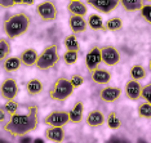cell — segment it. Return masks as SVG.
Here are the masks:
<instances>
[{"label":"cell","mask_w":151,"mask_h":143,"mask_svg":"<svg viewBox=\"0 0 151 143\" xmlns=\"http://www.w3.org/2000/svg\"><path fill=\"white\" fill-rule=\"evenodd\" d=\"M30 22H31L30 16L25 12H19L16 14H12L5 19L3 23V30L9 39H16V37L25 35L27 32L30 27Z\"/></svg>","instance_id":"7a4b0ae2"},{"label":"cell","mask_w":151,"mask_h":143,"mask_svg":"<svg viewBox=\"0 0 151 143\" xmlns=\"http://www.w3.org/2000/svg\"><path fill=\"white\" fill-rule=\"evenodd\" d=\"M147 1H151V0H147Z\"/></svg>","instance_id":"ab89813d"},{"label":"cell","mask_w":151,"mask_h":143,"mask_svg":"<svg viewBox=\"0 0 151 143\" xmlns=\"http://www.w3.org/2000/svg\"><path fill=\"white\" fill-rule=\"evenodd\" d=\"M74 89L75 87L73 85L70 79L58 77L54 81L52 89L49 90V98L56 102H65L67 98L71 97V94L74 93Z\"/></svg>","instance_id":"3957f363"},{"label":"cell","mask_w":151,"mask_h":143,"mask_svg":"<svg viewBox=\"0 0 151 143\" xmlns=\"http://www.w3.org/2000/svg\"><path fill=\"white\" fill-rule=\"evenodd\" d=\"M39 124V108L37 106H29L26 114H13L4 125V132L13 137H22L35 130Z\"/></svg>","instance_id":"6da1fadb"},{"label":"cell","mask_w":151,"mask_h":143,"mask_svg":"<svg viewBox=\"0 0 151 143\" xmlns=\"http://www.w3.org/2000/svg\"><path fill=\"white\" fill-rule=\"evenodd\" d=\"M149 70L151 71V58H150V63H149Z\"/></svg>","instance_id":"f35d334b"},{"label":"cell","mask_w":151,"mask_h":143,"mask_svg":"<svg viewBox=\"0 0 151 143\" xmlns=\"http://www.w3.org/2000/svg\"><path fill=\"white\" fill-rule=\"evenodd\" d=\"M120 4L127 12H137L143 6V0H120Z\"/></svg>","instance_id":"603a6c76"},{"label":"cell","mask_w":151,"mask_h":143,"mask_svg":"<svg viewBox=\"0 0 151 143\" xmlns=\"http://www.w3.org/2000/svg\"><path fill=\"white\" fill-rule=\"evenodd\" d=\"M65 48H66L67 50H76V52H79L80 50V45H79V41L78 39L75 37V35H68L65 37Z\"/></svg>","instance_id":"4316f807"},{"label":"cell","mask_w":151,"mask_h":143,"mask_svg":"<svg viewBox=\"0 0 151 143\" xmlns=\"http://www.w3.org/2000/svg\"><path fill=\"white\" fill-rule=\"evenodd\" d=\"M70 114V121L74 124H79L83 120V114H84V104L83 102H76L75 106L68 111Z\"/></svg>","instance_id":"d6986e66"},{"label":"cell","mask_w":151,"mask_h":143,"mask_svg":"<svg viewBox=\"0 0 151 143\" xmlns=\"http://www.w3.org/2000/svg\"><path fill=\"white\" fill-rule=\"evenodd\" d=\"M19 58H21V62H22L23 66L32 67V66H36L37 58H39V54H37V52L35 49L29 48V49H25L21 54H19Z\"/></svg>","instance_id":"5bb4252c"},{"label":"cell","mask_w":151,"mask_h":143,"mask_svg":"<svg viewBox=\"0 0 151 143\" xmlns=\"http://www.w3.org/2000/svg\"><path fill=\"white\" fill-rule=\"evenodd\" d=\"M105 27H106V31H119L123 27V21L119 17H114V18H110L106 22Z\"/></svg>","instance_id":"484cf974"},{"label":"cell","mask_w":151,"mask_h":143,"mask_svg":"<svg viewBox=\"0 0 151 143\" xmlns=\"http://www.w3.org/2000/svg\"><path fill=\"white\" fill-rule=\"evenodd\" d=\"M3 108H4L6 111V114H9V115L17 114V111H18V102H16L14 99H8L4 103Z\"/></svg>","instance_id":"4dcf8cb0"},{"label":"cell","mask_w":151,"mask_h":143,"mask_svg":"<svg viewBox=\"0 0 151 143\" xmlns=\"http://www.w3.org/2000/svg\"><path fill=\"white\" fill-rule=\"evenodd\" d=\"M88 25L92 30H94V31H98V30H104V31H106V27H105L102 17L99 14H96V13L88 17Z\"/></svg>","instance_id":"44dd1931"},{"label":"cell","mask_w":151,"mask_h":143,"mask_svg":"<svg viewBox=\"0 0 151 143\" xmlns=\"http://www.w3.org/2000/svg\"><path fill=\"white\" fill-rule=\"evenodd\" d=\"M141 14L151 25V5H143L141 8Z\"/></svg>","instance_id":"d6a6232c"},{"label":"cell","mask_w":151,"mask_h":143,"mask_svg":"<svg viewBox=\"0 0 151 143\" xmlns=\"http://www.w3.org/2000/svg\"><path fill=\"white\" fill-rule=\"evenodd\" d=\"M146 70L143 66H141V64H134V66H132V69L129 71V75L132 79L134 80H143L146 77Z\"/></svg>","instance_id":"cb8c5ba5"},{"label":"cell","mask_w":151,"mask_h":143,"mask_svg":"<svg viewBox=\"0 0 151 143\" xmlns=\"http://www.w3.org/2000/svg\"><path fill=\"white\" fill-rule=\"evenodd\" d=\"M60 59V54H58V48L54 44L45 46L43 49V52L39 54V58L36 62V69L42 70V71H47L50 70L52 67H54Z\"/></svg>","instance_id":"277c9868"},{"label":"cell","mask_w":151,"mask_h":143,"mask_svg":"<svg viewBox=\"0 0 151 143\" xmlns=\"http://www.w3.org/2000/svg\"><path fill=\"white\" fill-rule=\"evenodd\" d=\"M122 95V89L115 87H105L104 89L99 90V98L101 101L106 102V103H112L116 102Z\"/></svg>","instance_id":"7c38bea8"},{"label":"cell","mask_w":151,"mask_h":143,"mask_svg":"<svg viewBox=\"0 0 151 143\" xmlns=\"http://www.w3.org/2000/svg\"><path fill=\"white\" fill-rule=\"evenodd\" d=\"M78 57H79V52H76V50H66L63 54V61L67 66H71V64L76 63Z\"/></svg>","instance_id":"f546056e"},{"label":"cell","mask_w":151,"mask_h":143,"mask_svg":"<svg viewBox=\"0 0 151 143\" xmlns=\"http://www.w3.org/2000/svg\"><path fill=\"white\" fill-rule=\"evenodd\" d=\"M138 116L142 119H151V103L143 102L138 106Z\"/></svg>","instance_id":"f1b7e54d"},{"label":"cell","mask_w":151,"mask_h":143,"mask_svg":"<svg viewBox=\"0 0 151 143\" xmlns=\"http://www.w3.org/2000/svg\"><path fill=\"white\" fill-rule=\"evenodd\" d=\"M91 79L92 81H94L96 84H109L111 80V72L105 69H96L91 72Z\"/></svg>","instance_id":"2e32d148"},{"label":"cell","mask_w":151,"mask_h":143,"mask_svg":"<svg viewBox=\"0 0 151 143\" xmlns=\"http://www.w3.org/2000/svg\"><path fill=\"white\" fill-rule=\"evenodd\" d=\"M105 121H106L105 115L102 114L101 111H98V110L91 111L87 115V119H85V122H87V125H88V127H91V128H98V127H101V125L105 124Z\"/></svg>","instance_id":"9a60e30c"},{"label":"cell","mask_w":151,"mask_h":143,"mask_svg":"<svg viewBox=\"0 0 151 143\" xmlns=\"http://www.w3.org/2000/svg\"><path fill=\"white\" fill-rule=\"evenodd\" d=\"M0 94L5 101L14 99L18 94V84L16 79H5L0 87Z\"/></svg>","instance_id":"9c48e42d"},{"label":"cell","mask_w":151,"mask_h":143,"mask_svg":"<svg viewBox=\"0 0 151 143\" xmlns=\"http://www.w3.org/2000/svg\"><path fill=\"white\" fill-rule=\"evenodd\" d=\"M0 5H1V8H12L16 4L13 0H0Z\"/></svg>","instance_id":"e575fe53"},{"label":"cell","mask_w":151,"mask_h":143,"mask_svg":"<svg viewBox=\"0 0 151 143\" xmlns=\"http://www.w3.org/2000/svg\"><path fill=\"white\" fill-rule=\"evenodd\" d=\"M124 93L127 95V98H129L130 101L139 99L141 94H142V85L139 84V80L130 79L127 81L125 88H124Z\"/></svg>","instance_id":"8fae6325"},{"label":"cell","mask_w":151,"mask_h":143,"mask_svg":"<svg viewBox=\"0 0 151 143\" xmlns=\"http://www.w3.org/2000/svg\"><path fill=\"white\" fill-rule=\"evenodd\" d=\"M102 62L106 66H115L120 62V52L112 45H106L101 48Z\"/></svg>","instance_id":"ba28073f"},{"label":"cell","mask_w":151,"mask_h":143,"mask_svg":"<svg viewBox=\"0 0 151 143\" xmlns=\"http://www.w3.org/2000/svg\"><path fill=\"white\" fill-rule=\"evenodd\" d=\"M36 12L39 17L45 22H52L56 21L57 16H58V11L57 6L53 4L52 1H43L36 6Z\"/></svg>","instance_id":"5b68a950"},{"label":"cell","mask_w":151,"mask_h":143,"mask_svg":"<svg viewBox=\"0 0 151 143\" xmlns=\"http://www.w3.org/2000/svg\"><path fill=\"white\" fill-rule=\"evenodd\" d=\"M5 114H6V111L1 106V108H0V121H1V122L5 120Z\"/></svg>","instance_id":"d590c367"},{"label":"cell","mask_w":151,"mask_h":143,"mask_svg":"<svg viewBox=\"0 0 151 143\" xmlns=\"http://www.w3.org/2000/svg\"><path fill=\"white\" fill-rule=\"evenodd\" d=\"M26 90L30 95H37L43 92V83L39 79H31L26 84Z\"/></svg>","instance_id":"7402d4cb"},{"label":"cell","mask_w":151,"mask_h":143,"mask_svg":"<svg viewBox=\"0 0 151 143\" xmlns=\"http://www.w3.org/2000/svg\"><path fill=\"white\" fill-rule=\"evenodd\" d=\"M68 121H70V114L61 110L52 111L44 119V122L48 127H65Z\"/></svg>","instance_id":"8992f818"},{"label":"cell","mask_w":151,"mask_h":143,"mask_svg":"<svg viewBox=\"0 0 151 143\" xmlns=\"http://www.w3.org/2000/svg\"><path fill=\"white\" fill-rule=\"evenodd\" d=\"M34 3H35V0H23L22 5H32Z\"/></svg>","instance_id":"8d00e7d4"},{"label":"cell","mask_w":151,"mask_h":143,"mask_svg":"<svg viewBox=\"0 0 151 143\" xmlns=\"http://www.w3.org/2000/svg\"><path fill=\"white\" fill-rule=\"evenodd\" d=\"M67 11L70 12V14L85 16L88 13V4L80 0H70L67 4Z\"/></svg>","instance_id":"e0dca14e"},{"label":"cell","mask_w":151,"mask_h":143,"mask_svg":"<svg viewBox=\"0 0 151 143\" xmlns=\"http://www.w3.org/2000/svg\"><path fill=\"white\" fill-rule=\"evenodd\" d=\"M68 26H70L71 31L74 34H81L87 30L89 25H88V19L85 21L84 16L71 14V17L68 18Z\"/></svg>","instance_id":"4fadbf2b"},{"label":"cell","mask_w":151,"mask_h":143,"mask_svg":"<svg viewBox=\"0 0 151 143\" xmlns=\"http://www.w3.org/2000/svg\"><path fill=\"white\" fill-rule=\"evenodd\" d=\"M11 50H12V46H11L9 40L1 37V39H0V61H1V62L8 58Z\"/></svg>","instance_id":"d4e9b609"},{"label":"cell","mask_w":151,"mask_h":143,"mask_svg":"<svg viewBox=\"0 0 151 143\" xmlns=\"http://www.w3.org/2000/svg\"><path fill=\"white\" fill-rule=\"evenodd\" d=\"M85 3L97 12L109 14L120 4V0H87Z\"/></svg>","instance_id":"52a82bcc"},{"label":"cell","mask_w":151,"mask_h":143,"mask_svg":"<svg viewBox=\"0 0 151 143\" xmlns=\"http://www.w3.org/2000/svg\"><path fill=\"white\" fill-rule=\"evenodd\" d=\"M102 63V53H101V48L93 46L91 50L87 53L85 57V66H87L88 71H93L96 69H98V66Z\"/></svg>","instance_id":"30bf717a"},{"label":"cell","mask_w":151,"mask_h":143,"mask_svg":"<svg viewBox=\"0 0 151 143\" xmlns=\"http://www.w3.org/2000/svg\"><path fill=\"white\" fill-rule=\"evenodd\" d=\"M44 135L48 141L52 142H62L65 139V130L63 127H49L44 132Z\"/></svg>","instance_id":"ac0fdd59"},{"label":"cell","mask_w":151,"mask_h":143,"mask_svg":"<svg viewBox=\"0 0 151 143\" xmlns=\"http://www.w3.org/2000/svg\"><path fill=\"white\" fill-rule=\"evenodd\" d=\"M70 80H71V83H73V85L75 88L81 87V84L84 83V77L80 76V75H73V76L70 77Z\"/></svg>","instance_id":"836d02e7"},{"label":"cell","mask_w":151,"mask_h":143,"mask_svg":"<svg viewBox=\"0 0 151 143\" xmlns=\"http://www.w3.org/2000/svg\"><path fill=\"white\" fill-rule=\"evenodd\" d=\"M3 69L5 72H14L21 67V58L19 57H8L5 61H3Z\"/></svg>","instance_id":"ffe728a7"},{"label":"cell","mask_w":151,"mask_h":143,"mask_svg":"<svg viewBox=\"0 0 151 143\" xmlns=\"http://www.w3.org/2000/svg\"><path fill=\"white\" fill-rule=\"evenodd\" d=\"M106 124H107V127L110 129L116 130V129L120 128L122 122H120V119L118 117V115H116L115 112H110V114L107 115V119H106Z\"/></svg>","instance_id":"83f0119b"},{"label":"cell","mask_w":151,"mask_h":143,"mask_svg":"<svg viewBox=\"0 0 151 143\" xmlns=\"http://www.w3.org/2000/svg\"><path fill=\"white\" fill-rule=\"evenodd\" d=\"M13 1H14L16 5H22L23 4V0H13Z\"/></svg>","instance_id":"74e56055"},{"label":"cell","mask_w":151,"mask_h":143,"mask_svg":"<svg viewBox=\"0 0 151 143\" xmlns=\"http://www.w3.org/2000/svg\"><path fill=\"white\" fill-rule=\"evenodd\" d=\"M141 98H143L146 102L151 103V84H147L145 87H142V94Z\"/></svg>","instance_id":"1f68e13d"}]
</instances>
